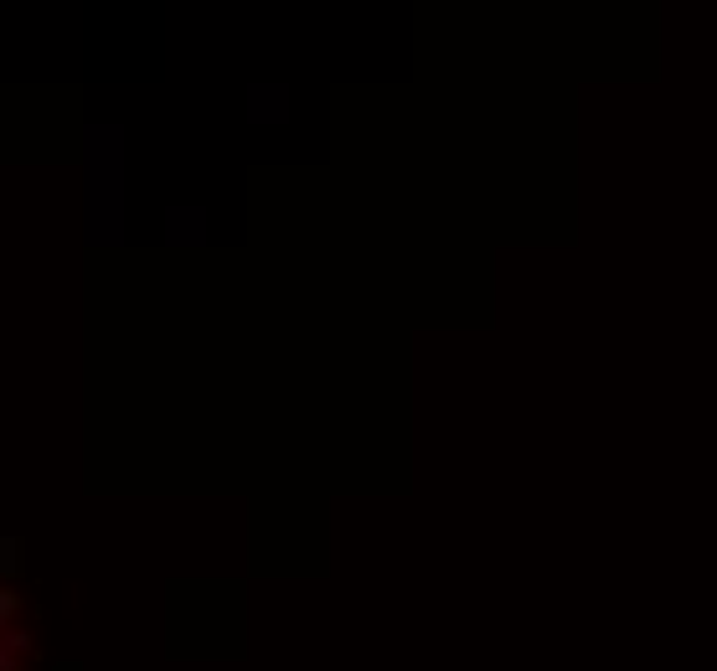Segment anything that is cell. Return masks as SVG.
Wrapping results in <instances>:
<instances>
[{
    "instance_id": "1",
    "label": "cell",
    "mask_w": 717,
    "mask_h": 671,
    "mask_svg": "<svg viewBox=\"0 0 717 671\" xmlns=\"http://www.w3.org/2000/svg\"><path fill=\"white\" fill-rule=\"evenodd\" d=\"M0 651H5V656L26 651V636H21V630H5V640H0Z\"/></svg>"
},
{
    "instance_id": "2",
    "label": "cell",
    "mask_w": 717,
    "mask_h": 671,
    "mask_svg": "<svg viewBox=\"0 0 717 671\" xmlns=\"http://www.w3.org/2000/svg\"><path fill=\"white\" fill-rule=\"evenodd\" d=\"M11 615H16V594H0V620L11 625Z\"/></svg>"
},
{
    "instance_id": "3",
    "label": "cell",
    "mask_w": 717,
    "mask_h": 671,
    "mask_svg": "<svg viewBox=\"0 0 717 671\" xmlns=\"http://www.w3.org/2000/svg\"><path fill=\"white\" fill-rule=\"evenodd\" d=\"M0 671H16V656H5V651H0Z\"/></svg>"
}]
</instances>
